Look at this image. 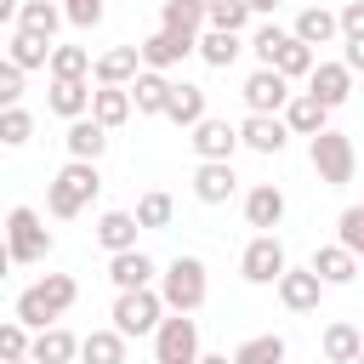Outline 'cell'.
I'll return each mask as SVG.
<instances>
[{
    "mask_svg": "<svg viewBox=\"0 0 364 364\" xmlns=\"http://www.w3.org/2000/svg\"><path fill=\"white\" fill-rule=\"evenodd\" d=\"M97 193H102V171H97V159H68V165L46 182V210H51L57 222H68V216H80Z\"/></svg>",
    "mask_w": 364,
    "mask_h": 364,
    "instance_id": "1",
    "label": "cell"
},
{
    "mask_svg": "<svg viewBox=\"0 0 364 364\" xmlns=\"http://www.w3.org/2000/svg\"><path fill=\"white\" fill-rule=\"evenodd\" d=\"M74 296H80V284H74L68 273H46V279H34V284L17 296V313H11V318H23L28 330H46V324H57V318L74 307Z\"/></svg>",
    "mask_w": 364,
    "mask_h": 364,
    "instance_id": "2",
    "label": "cell"
},
{
    "mask_svg": "<svg viewBox=\"0 0 364 364\" xmlns=\"http://www.w3.org/2000/svg\"><path fill=\"white\" fill-rule=\"evenodd\" d=\"M51 256V228L40 222L34 205H11L6 210V262L11 267H34Z\"/></svg>",
    "mask_w": 364,
    "mask_h": 364,
    "instance_id": "3",
    "label": "cell"
},
{
    "mask_svg": "<svg viewBox=\"0 0 364 364\" xmlns=\"http://www.w3.org/2000/svg\"><path fill=\"white\" fill-rule=\"evenodd\" d=\"M159 296L171 313H199L205 296H210V279H205V262L199 256H171L159 267Z\"/></svg>",
    "mask_w": 364,
    "mask_h": 364,
    "instance_id": "4",
    "label": "cell"
},
{
    "mask_svg": "<svg viewBox=\"0 0 364 364\" xmlns=\"http://www.w3.org/2000/svg\"><path fill=\"white\" fill-rule=\"evenodd\" d=\"M307 159H313V171H318L324 188H347L353 171H358V148H353V136H341V131L307 136Z\"/></svg>",
    "mask_w": 364,
    "mask_h": 364,
    "instance_id": "5",
    "label": "cell"
},
{
    "mask_svg": "<svg viewBox=\"0 0 364 364\" xmlns=\"http://www.w3.org/2000/svg\"><path fill=\"white\" fill-rule=\"evenodd\" d=\"M165 296H159V284H142V290H119L114 296V330H125V336H154L159 324H165Z\"/></svg>",
    "mask_w": 364,
    "mask_h": 364,
    "instance_id": "6",
    "label": "cell"
},
{
    "mask_svg": "<svg viewBox=\"0 0 364 364\" xmlns=\"http://www.w3.org/2000/svg\"><path fill=\"white\" fill-rule=\"evenodd\" d=\"M154 364H199V324L193 313H165L154 330Z\"/></svg>",
    "mask_w": 364,
    "mask_h": 364,
    "instance_id": "7",
    "label": "cell"
},
{
    "mask_svg": "<svg viewBox=\"0 0 364 364\" xmlns=\"http://www.w3.org/2000/svg\"><path fill=\"white\" fill-rule=\"evenodd\" d=\"M284 267H290V256H284V239H279V233H256V239L245 245V256H239L245 284H279Z\"/></svg>",
    "mask_w": 364,
    "mask_h": 364,
    "instance_id": "8",
    "label": "cell"
},
{
    "mask_svg": "<svg viewBox=\"0 0 364 364\" xmlns=\"http://www.w3.org/2000/svg\"><path fill=\"white\" fill-rule=\"evenodd\" d=\"M290 136H296V131L284 125V114H245V119H239V142H245L250 154H262V159L284 154Z\"/></svg>",
    "mask_w": 364,
    "mask_h": 364,
    "instance_id": "9",
    "label": "cell"
},
{
    "mask_svg": "<svg viewBox=\"0 0 364 364\" xmlns=\"http://www.w3.org/2000/svg\"><path fill=\"white\" fill-rule=\"evenodd\" d=\"M290 97H296V91H290V80H284L279 68H256V74L245 80V108H250V114H284Z\"/></svg>",
    "mask_w": 364,
    "mask_h": 364,
    "instance_id": "10",
    "label": "cell"
},
{
    "mask_svg": "<svg viewBox=\"0 0 364 364\" xmlns=\"http://www.w3.org/2000/svg\"><path fill=\"white\" fill-rule=\"evenodd\" d=\"M188 142H193L199 159H233V154L245 148V142H239V125H228V119H216V114H205Z\"/></svg>",
    "mask_w": 364,
    "mask_h": 364,
    "instance_id": "11",
    "label": "cell"
},
{
    "mask_svg": "<svg viewBox=\"0 0 364 364\" xmlns=\"http://www.w3.org/2000/svg\"><path fill=\"white\" fill-rule=\"evenodd\" d=\"M233 188H239L233 159H199V171H193V199L199 205H228Z\"/></svg>",
    "mask_w": 364,
    "mask_h": 364,
    "instance_id": "12",
    "label": "cell"
},
{
    "mask_svg": "<svg viewBox=\"0 0 364 364\" xmlns=\"http://www.w3.org/2000/svg\"><path fill=\"white\" fill-rule=\"evenodd\" d=\"M273 290H279V301H284L290 313H313V307H318V296H324L330 284H324L313 267H284V279H279Z\"/></svg>",
    "mask_w": 364,
    "mask_h": 364,
    "instance_id": "13",
    "label": "cell"
},
{
    "mask_svg": "<svg viewBox=\"0 0 364 364\" xmlns=\"http://www.w3.org/2000/svg\"><path fill=\"white\" fill-rule=\"evenodd\" d=\"M199 51V40H182V34H171V28H154L148 40H142V68H176L182 57H193Z\"/></svg>",
    "mask_w": 364,
    "mask_h": 364,
    "instance_id": "14",
    "label": "cell"
},
{
    "mask_svg": "<svg viewBox=\"0 0 364 364\" xmlns=\"http://www.w3.org/2000/svg\"><path fill=\"white\" fill-rule=\"evenodd\" d=\"M330 102H318L313 91H296L290 102H284V125L296 131V136H318V131H330Z\"/></svg>",
    "mask_w": 364,
    "mask_h": 364,
    "instance_id": "15",
    "label": "cell"
},
{
    "mask_svg": "<svg viewBox=\"0 0 364 364\" xmlns=\"http://www.w3.org/2000/svg\"><path fill=\"white\" fill-rule=\"evenodd\" d=\"M245 222H250L256 233H273V228L284 222V188H273V182H256V188L245 193Z\"/></svg>",
    "mask_w": 364,
    "mask_h": 364,
    "instance_id": "16",
    "label": "cell"
},
{
    "mask_svg": "<svg viewBox=\"0 0 364 364\" xmlns=\"http://www.w3.org/2000/svg\"><path fill=\"white\" fill-rule=\"evenodd\" d=\"M91 233H97V245H102L108 256H119V250H136V233H142V222H136V210H102Z\"/></svg>",
    "mask_w": 364,
    "mask_h": 364,
    "instance_id": "17",
    "label": "cell"
},
{
    "mask_svg": "<svg viewBox=\"0 0 364 364\" xmlns=\"http://www.w3.org/2000/svg\"><path fill=\"white\" fill-rule=\"evenodd\" d=\"M171 85H176V80H165L159 68H142V74L131 80V102H136V114H142V119H165Z\"/></svg>",
    "mask_w": 364,
    "mask_h": 364,
    "instance_id": "18",
    "label": "cell"
},
{
    "mask_svg": "<svg viewBox=\"0 0 364 364\" xmlns=\"http://www.w3.org/2000/svg\"><path fill=\"white\" fill-rule=\"evenodd\" d=\"M63 148H68V159H102V148H108V125L91 119V114H80V119H68Z\"/></svg>",
    "mask_w": 364,
    "mask_h": 364,
    "instance_id": "19",
    "label": "cell"
},
{
    "mask_svg": "<svg viewBox=\"0 0 364 364\" xmlns=\"http://www.w3.org/2000/svg\"><path fill=\"white\" fill-rule=\"evenodd\" d=\"M108 279H114V290H142L159 279V267L148 250H119V256H108Z\"/></svg>",
    "mask_w": 364,
    "mask_h": 364,
    "instance_id": "20",
    "label": "cell"
},
{
    "mask_svg": "<svg viewBox=\"0 0 364 364\" xmlns=\"http://www.w3.org/2000/svg\"><path fill=\"white\" fill-rule=\"evenodd\" d=\"M142 74V46H108L97 57V85H131Z\"/></svg>",
    "mask_w": 364,
    "mask_h": 364,
    "instance_id": "21",
    "label": "cell"
},
{
    "mask_svg": "<svg viewBox=\"0 0 364 364\" xmlns=\"http://www.w3.org/2000/svg\"><path fill=\"white\" fill-rule=\"evenodd\" d=\"M307 91H313L318 102L341 108V102L353 97V68H347V63H318V68L307 74Z\"/></svg>",
    "mask_w": 364,
    "mask_h": 364,
    "instance_id": "22",
    "label": "cell"
},
{
    "mask_svg": "<svg viewBox=\"0 0 364 364\" xmlns=\"http://www.w3.org/2000/svg\"><path fill=\"white\" fill-rule=\"evenodd\" d=\"M91 80H51V91H46V108L57 114V119H80V114H91Z\"/></svg>",
    "mask_w": 364,
    "mask_h": 364,
    "instance_id": "23",
    "label": "cell"
},
{
    "mask_svg": "<svg viewBox=\"0 0 364 364\" xmlns=\"http://www.w3.org/2000/svg\"><path fill=\"white\" fill-rule=\"evenodd\" d=\"M165 119H171V125H182V131H193V125L205 119V85L176 80V85H171V102H165Z\"/></svg>",
    "mask_w": 364,
    "mask_h": 364,
    "instance_id": "24",
    "label": "cell"
},
{
    "mask_svg": "<svg viewBox=\"0 0 364 364\" xmlns=\"http://www.w3.org/2000/svg\"><path fill=\"white\" fill-rule=\"evenodd\" d=\"M307 267H313V273H318L324 284H353V273H358V256H353V250H347V245L336 239V245H318Z\"/></svg>",
    "mask_w": 364,
    "mask_h": 364,
    "instance_id": "25",
    "label": "cell"
},
{
    "mask_svg": "<svg viewBox=\"0 0 364 364\" xmlns=\"http://www.w3.org/2000/svg\"><path fill=\"white\" fill-rule=\"evenodd\" d=\"M318 347H324V358H330V364H358V353H364V330H358V324H347V318H336V324H324Z\"/></svg>",
    "mask_w": 364,
    "mask_h": 364,
    "instance_id": "26",
    "label": "cell"
},
{
    "mask_svg": "<svg viewBox=\"0 0 364 364\" xmlns=\"http://www.w3.org/2000/svg\"><path fill=\"white\" fill-rule=\"evenodd\" d=\"M80 341H85V336H74V330H63V324H46V330H34V353H28V358H40V364H68V358H80Z\"/></svg>",
    "mask_w": 364,
    "mask_h": 364,
    "instance_id": "27",
    "label": "cell"
},
{
    "mask_svg": "<svg viewBox=\"0 0 364 364\" xmlns=\"http://www.w3.org/2000/svg\"><path fill=\"white\" fill-rule=\"evenodd\" d=\"M131 114H136V102H131V85H97V97H91V119H102L108 131H119Z\"/></svg>",
    "mask_w": 364,
    "mask_h": 364,
    "instance_id": "28",
    "label": "cell"
},
{
    "mask_svg": "<svg viewBox=\"0 0 364 364\" xmlns=\"http://www.w3.org/2000/svg\"><path fill=\"white\" fill-rule=\"evenodd\" d=\"M159 28H171V34H182V40H199V34L210 28V11H205V6H193V0H165Z\"/></svg>",
    "mask_w": 364,
    "mask_h": 364,
    "instance_id": "29",
    "label": "cell"
},
{
    "mask_svg": "<svg viewBox=\"0 0 364 364\" xmlns=\"http://www.w3.org/2000/svg\"><path fill=\"white\" fill-rule=\"evenodd\" d=\"M336 34H341V11H324V6H301V11H296V40L330 46Z\"/></svg>",
    "mask_w": 364,
    "mask_h": 364,
    "instance_id": "30",
    "label": "cell"
},
{
    "mask_svg": "<svg viewBox=\"0 0 364 364\" xmlns=\"http://www.w3.org/2000/svg\"><path fill=\"white\" fill-rule=\"evenodd\" d=\"M51 40L46 34H28V28H11V40H6V57L17 63V68H51Z\"/></svg>",
    "mask_w": 364,
    "mask_h": 364,
    "instance_id": "31",
    "label": "cell"
},
{
    "mask_svg": "<svg viewBox=\"0 0 364 364\" xmlns=\"http://www.w3.org/2000/svg\"><path fill=\"white\" fill-rule=\"evenodd\" d=\"M245 46H250V40H245V34H228V28H205V34H199V57H205L210 68H233Z\"/></svg>",
    "mask_w": 364,
    "mask_h": 364,
    "instance_id": "32",
    "label": "cell"
},
{
    "mask_svg": "<svg viewBox=\"0 0 364 364\" xmlns=\"http://www.w3.org/2000/svg\"><path fill=\"white\" fill-rule=\"evenodd\" d=\"M125 341H131V336L114 330V324H108V330H91V336L80 341V358H85V364H125Z\"/></svg>",
    "mask_w": 364,
    "mask_h": 364,
    "instance_id": "33",
    "label": "cell"
},
{
    "mask_svg": "<svg viewBox=\"0 0 364 364\" xmlns=\"http://www.w3.org/2000/svg\"><path fill=\"white\" fill-rule=\"evenodd\" d=\"M63 23H68V11H63L57 0H23V11H17V28H28V34H46V40H51Z\"/></svg>",
    "mask_w": 364,
    "mask_h": 364,
    "instance_id": "34",
    "label": "cell"
},
{
    "mask_svg": "<svg viewBox=\"0 0 364 364\" xmlns=\"http://www.w3.org/2000/svg\"><path fill=\"white\" fill-rule=\"evenodd\" d=\"M284 336L279 330H267V336H250V341H239L233 347V364H284Z\"/></svg>",
    "mask_w": 364,
    "mask_h": 364,
    "instance_id": "35",
    "label": "cell"
},
{
    "mask_svg": "<svg viewBox=\"0 0 364 364\" xmlns=\"http://www.w3.org/2000/svg\"><path fill=\"white\" fill-rule=\"evenodd\" d=\"M296 40V28H279V23H262V28H250V51H256V63L262 68H273L279 63V51Z\"/></svg>",
    "mask_w": 364,
    "mask_h": 364,
    "instance_id": "36",
    "label": "cell"
},
{
    "mask_svg": "<svg viewBox=\"0 0 364 364\" xmlns=\"http://www.w3.org/2000/svg\"><path fill=\"white\" fill-rule=\"evenodd\" d=\"M91 74H97V63H91L85 46H57L51 51V80H91Z\"/></svg>",
    "mask_w": 364,
    "mask_h": 364,
    "instance_id": "37",
    "label": "cell"
},
{
    "mask_svg": "<svg viewBox=\"0 0 364 364\" xmlns=\"http://www.w3.org/2000/svg\"><path fill=\"white\" fill-rule=\"evenodd\" d=\"M284 80H307L313 68H318V46H307V40H290L284 51H279V63H273Z\"/></svg>",
    "mask_w": 364,
    "mask_h": 364,
    "instance_id": "38",
    "label": "cell"
},
{
    "mask_svg": "<svg viewBox=\"0 0 364 364\" xmlns=\"http://www.w3.org/2000/svg\"><path fill=\"white\" fill-rule=\"evenodd\" d=\"M28 136H34V114H28L23 102L0 108V142H6V148H23Z\"/></svg>",
    "mask_w": 364,
    "mask_h": 364,
    "instance_id": "39",
    "label": "cell"
},
{
    "mask_svg": "<svg viewBox=\"0 0 364 364\" xmlns=\"http://www.w3.org/2000/svg\"><path fill=\"white\" fill-rule=\"evenodd\" d=\"M171 216H176V199H171V193L154 188V193L136 199V222H142V228H171Z\"/></svg>",
    "mask_w": 364,
    "mask_h": 364,
    "instance_id": "40",
    "label": "cell"
},
{
    "mask_svg": "<svg viewBox=\"0 0 364 364\" xmlns=\"http://www.w3.org/2000/svg\"><path fill=\"white\" fill-rule=\"evenodd\" d=\"M250 17H256V11H250L245 0H216V6H210V28H228V34H245Z\"/></svg>",
    "mask_w": 364,
    "mask_h": 364,
    "instance_id": "41",
    "label": "cell"
},
{
    "mask_svg": "<svg viewBox=\"0 0 364 364\" xmlns=\"http://www.w3.org/2000/svg\"><path fill=\"white\" fill-rule=\"evenodd\" d=\"M336 239H341V245L364 262V205H347V210L336 216Z\"/></svg>",
    "mask_w": 364,
    "mask_h": 364,
    "instance_id": "42",
    "label": "cell"
},
{
    "mask_svg": "<svg viewBox=\"0 0 364 364\" xmlns=\"http://www.w3.org/2000/svg\"><path fill=\"white\" fill-rule=\"evenodd\" d=\"M28 353H34L28 324H23V318H6V324H0V358H28Z\"/></svg>",
    "mask_w": 364,
    "mask_h": 364,
    "instance_id": "43",
    "label": "cell"
},
{
    "mask_svg": "<svg viewBox=\"0 0 364 364\" xmlns=\"http://www.w3.org/2000/svg\"><path fill=\"white\" fill-rule=\"evenodd\" d=\"M63 11H68V23H74V28H97V23H102V11H108V0H63Z\"/></svg>",
    "mask_w": 364,
    "mask_h": 364,
    "instance_id": "44",
    "label": "cell"
},
{
    "mask_svg": "<svg viewBox=\"0 0 364 364\" xmlns=\"http://www.w3.org/2000/svg\"><path fill=\"white\" fill-rule=\"evenodd\" d=\"M23 74H28V68H17L11 57L0 63V108H11V102L23 97Z\"/></svg>",
    "mask_w": 364,
    "mask_h": 364,
    "instance_id": "45",
    "label": "cell"
},
{
    "mask_svg": "<svg viewBox=\"0 0 364 364\" xmlns=\"http://www.w3.org/2000/svg\"><path fill=\"white\" fill-rule=\"evenodd\" d=\"M341 40H364V0L341 6Z\"/></svg>",
    "mask_w": 364,
    "mask_h": 364,
    "instance_id": "46",
    "label": "cell"
},
{
    "mask_svg": "<svg viewBox=\"0 0 364 364\" xmlns=\"http://www.w3.org/2000/svg\"><path fill=\"white\" fill-rule=\"evenodd\" d=\"M347 51H341V63L353 68V74H364V40H341Z\"/></svg>",
    "mask_w": 364,
    "mask_h": 364,
    "instance_id": "47",
    "label": "cell"
},
{
    "mask_svg": "<svg viewBox=\"0 0 364 364\" xmlns=\"http://www.w3.org/2000/svg\"><path fill=\"white\" fill-rule=\"evenodd\" d=\"M245 6H250L256 17H267V11H279V0H245Z\"/></svg>",
    "mask_w": 364,
    "mask_h": 364,
    "instance_id": "48",
    "label": "cell"
},
{
    "mask_svg": "<svg viewBox=\"0 0 364 364\" xmlns=\"http://www.w3.org/2000/svg\"><path fill=\"white\" fill-rule=\"evenodd\" d=\"M199 364H233L228 353H199Z\"/></svg>",
    "mask_w": 364,
    "mask_h": 364,
    "instance_id": "49",
    "label": "cell"
},
{
    "mask_svg": "<svg viewBox=\"0 0 364 364\" xmlns=\"http://www.w3.org/2000/svg\"><path fill=\"white\" fill-rule=\"evenodd\" d=\"M0 364H40V358H0Z\"/></svg>",
    "mask_w": 364,
    "mask_h": 364,
    "instance_id": "50",
    "label": "cell"
},
{
    "mask_svg": "<svg viewBox=\"0 0 364 364\" xmlns=\"http://www.w3.org/2000/svg\"><path fill=\"white\" fill-rule=\"evenodd\" d=\"M193 6H205V11H210V6H216V0H193Z\"/></svg>",
    "mask_w": 364,
    "mask_h": 364,
    "instance_id": "51",
    "label": "cell"
},
{
    "mask_svg": "<svg viewBox=\"0 0 364 364\" xmlns=\"http://www.w3.org/2000/svg\"><path fill=\"white\" fill-rule=\"evenodd\" d=\"M358 364H364V353H358Z\"/></svg>",
    "mask_w": 364,
    "mask_h": 364,
    "instance_id": "52",
    "label": "cell"
},
{
    "mask_svg": "<svg viewBox=\"0 0 364 364\" xmlns=\"http://www.w3.org/2000/svg\"><path fill=\"white\" fill-rule=\"evenodd\" d=\"M358 205H364V199H358Z\"/></svg>",
    "mask_w": 364,
    "mask_h": 364,
    "instance_id": "53",
    "label": "cell"
}]
</instances>
